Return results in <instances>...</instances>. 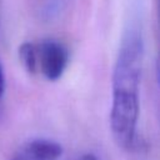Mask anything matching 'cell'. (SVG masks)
Wrapping results in <instances>:
<instances>
[{
  "label": "cell",
  "instance_id": "cell-1",
  "mask_svg": "<svg viewBox=\"0 0 160 160\" xmlns=\"http://www.w3.org/2000/svg\"><path fill=\"white\" fill-rule=\"evenodd\" d=\"M144 59V44L138 31H129L122 39L112 72V102L110 126L119 146L132 150L136 146L139 119V86Z\"/></svg>",
  "mask_w": 160,
  "mask_h": 160
},
{
  "label": "cell",
  "instance_id": "cell-2",
  "mask_svg": "<svg viewBox=\"0 0 160 160\" xmlns=\"http://www.w3.org/2000/svg\"><path fill=\"white\" fill-rule=\"evenodd\" d=\"M69 62L68 49L56 40H44L36 45L38 70L45 79L55 81L64 74Z\"/></svg>",
  "mask_w": 160,
  "mask_h": 160
},
{
  "label": "cell",
  "instance_id": "cell-3",
  "mask_svg": "<svg viewBox=\"0 0 160 160\" xmlns=\"http://www.w3.org/2000/svg\"><path fill=\"white\" fill-rule=\"evenodd\" d=\"M61 152L62 149L58 142L36 139L19 149L11 160H58Z\"/></svg>",
  "mask_w": 160,
  "mask_h": 160
},
{
  "label": "cell",
  "instance_id": "cell-4",
  "mask_svg": "<svg viewBox=\"0 0 160 160\" xmlns=\"http://www.w3.org/2000/svg\"><path fill=\"white\" fill-rule=\"evenodd\" d=\"M19 59L25 68L26 71L30 74H35L38 71L36 64V45L31 42H24L19 48Z\"/></svg>",
  "mask_w": 160,
  "mask_h": 160
},
{
  "label": "cell",
  "instance_id": "cell-5",
  "mask_svg": "<svg viewBox=\"0 0 160 160\" xmlns=\"http://www.w3.org/2000/svg\"><path fill=\"white\" fill-rule=\"evenodd\" d=\"M4 91H5V75H4V70L0 62V99L4 95Z\"/></svg>",
  "mask_w": 160,
  "mask_h": 160
},
{
  "label": "cell",
  "instance_id": "cell-6",
  "mask_svg": "<svg viewBox=\"0 0 160 160\" xmlns=\"http://www.w3.org/2000/svg\"><path fill=\"white\" fill-rule=\"evenodd\" d=\"M75 160H99L94 154H90V152H88V154H82V155H80V156H78Z\"/></svg>",
  "mask_w": 160,
  "mask_h": 160
}]
</instances>
